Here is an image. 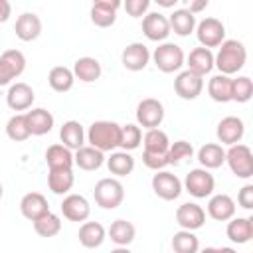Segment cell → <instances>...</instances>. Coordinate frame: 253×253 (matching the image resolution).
Wrapping results in <instances>:
<instances>
[{
	"mask_svg": "<svg viewBox=\"0 0 253 253\" xmlns=\"http://www.w3.org/2000/svg\"><path fill=\"white\" fill-rule=\"evenodd\" d=\"M225 162L237 178L249 180L253 176V152L247 144H229V150H225Z\"/></svg>",
	"mask_w": 253,
	"mask_h": 253,
	"instance_id": "cell-5",
	"label": "cell"
},
{
	"mask_svg": "<svg viewBox=\"0 0 253 253\" xmlns=\"http://www.w3.org/2000/svg\"><path fill=\"white\" fill-rule=\"evenodd\" d=\"M168 22H170V32H174L176 36L180 38H186L190 36L194 30H196V14H192L190 10L186 8H178L174 10L170 16H168Z\"/></svg>",
	"mask_w": 253,
	"mask_h": 253,
	"instance_id": "cell-28",
	"label": "cell"
},
{
	"mask_svg": "<svg viewBox=\"0 0 253 253\" xmlns=\"http://www.w3.org/2000/svg\"><path fill=\"white\" fill-rule=\"evenodd\" d=\"M107 162V168L111 174H115L117 178H123V176H128L132 174L134 170V158L130 156L128 150H113L109 158H105Z\"/></svg>",
	"mask_w": 253,
	"mask_h": 253,
	"instance_id": "cell-30",
	"label": "cell"
},
{
	"mask_svg": "<svg viewBox=\"0 0 253 253\" xmlns=\"http://www.w3.org/2000/svg\"><path fill=\"white\" fill-rule=\"evenodd\" d=\"M253 97V81L247 75H239L231 79V101L235 103H247Z\"/></svg>",
	"mask_w": 253,
	"mask_h": 253,
	"instance_id": "cell-40",
	"label": "cell"
},
{
	"mask_svg": "<svg viewBox=\"0 0 253 253\" xmlns=\"http://www.w3.org/2000/svg\"><path fill=\"white\" fill-rule=\"evenodd\" d=\"M235 200L227 194H211L208 202V215L215 221H227L235 215Z\"/></svg>",
	"mask_w": 253,
	"mask_h": 253,
	"instance_id": "cell-18",
	"label": "cell"
},
{
	"mask_svg": "<svg viewBox=\"0 0 253 253\" xmlns=\"http://www.w3.org/2000/svg\"><path fill=\"white\" fill-rule=\"evenodd\" d=\"M59 140L71 150H77L79 146L85 144V128L79 121H65L59 128Z\"/></svg>",
	"mask_w": 253,
	"mask_h": 253,
	"instance_id": "cell-29",
	"label": "cell"
},
{
	"mask_svg": "<svg viewBox=\"0 0 253 253\" xmlns=\"http://www.w3.org/2000/svg\"><path fill=\"white\" fill-rule=\"evenodd\" d=\"M14 32H16V38L22 40V42H34V40H38L40 34H42V20H40V16L34 14V12L20 14L18 20H16Z\"/></svg>",
	"mask_w": 253,
	"mask_h": 253,
	"instance_id": "cell-19",
	"label": "cell"
},
{
	"mask_svg": "<svg viewBox=\"0 0 253 253\" xmlns=\"http://www.w3.org/2000/svg\"><path fill=\"white\" fill-rule=\"evenodd\" d=\"M150 59L162 73H174V71L182 69V65L186 61V53L178 43L160 42L158 47L150 53Z\"/></svg>",
	"mask_w": 253,
	"mask_h": 253,
	"instance_id": "cell-3",
	"label": "cell"
},
{
	"mask_svg": "<svg viewBox=\"0 0 253 253\" xmlns=\"http://www.w3.org/2000/svg\"><path fill=\"white\" fill-rule=\"evenodd\" d=\"M198 162L202 164V168H208V170L219 168L225 162V150H223V146L217 144V142H206L198 150Z\"/></svg>",
	"mask_w": 253,
	"mask_h": 253,
	"instance_id": "cell-31",
	"label": "cell"
},
{
	"mask_svg": "<svg viewBox=\"0 0 253 253\" xmlns=\"http://www.w3.org/2000/svg\"><path fill=\"white\" fill-rule=\"evenodd\" d=\"M20 211H22V215H24L26 219L34 221V219H38L40 215H43V213L49 211L47 198H45L43 194H40V192H28V194H24L22 200H20Z\"/></svg>",
	"mask_w": 253,
	"mask_h": 253,
	"instance_id": "cell-21",
	"label": "cell"
},
{
	"mask_svg": "<svg viewBox=\"0 0 253 253\" xmlns=\"http://www.w3.org/2000/svg\"><path fill=\"white\" fill-rule=\"evenodd\" d=\"M215 134H217V140L221 144H235V142H241L243 134H245V123L239 119V117H223L219 123H217V128H215Z\"/></svg>",
	"mask_w": 253,
	"mask_h": 253,
	"instance_id": "cell-17",
	"label": "cell"
},
{
	"mask_svg": "<svg viewBox=\"0 0 253 253\" xmlns=\"http://www.w3.org/2000/svg\"><path fill=\"white\" fill-rule=\"evenodd\" d=\"M192 156H194V146L188 140L170 142V146H168V162L170 164H180V162H184L186 158H192Z\"/></svg>",
	"mask_w": 253,
	"mask_h": 253,
	"instance_id": "cell-42",
	"label": "cell"
},
{
	"mask_svg": "<svg viewBox=\"0 0 253 253\" xmlns=\"http://www.w3.org/2000/svg\"><path fill=\"white\" fill-rule=\"evenodd\" d=\"M180 2H182L184 8L190 10L192 14H200V12H204V10L208 8V4H210V0H180Z\"/></svg>",
	"mask_w": 253,
	"mask_h": 253,
	"instance_id": "cell-47",
	"label": "cell"
},
{
	"mask_svg": "<svg viewBox=\"0 0 253 253\" xmlns=\"http://www.w3.org/2000/svg\"><path fill=\"white\" fill-rule=\"evenodd\" d=\"M184 63L188 65V69H192L194 73H198V75L204 77V75L211 73V69H213V51L210 47H204V45L194 47L188 53V57H186Z\"/></svg>",
	"mask_w": 253,
	"mask_h": 253,
	"instance_id": "cell-23",
	"label": "cell"
},
{
	"mask_svg": "<svg viewBox=\"0 0 253 253\" xmlns=\"http://www.w3.org/2000/svg\"><path fill=\"white\" fill-rule=\"evenodd\" d=\"M142 144L144 150H152V152H168L170 146V138L162 128H146L144 136H142Z\"/></svg>",
	"mask_w": 253,
	"mask_h": 253,
	"instance_id": "cell-39",
	"label": "cell"
},
{
	"mask_svg": "<svg viewBox=\"0 0 253 253\" xmlns=\"http://www.w3.org/2000/svg\"><path fill=\"white\" fill-rule=\"evenodd\" d=\"M164 121V105L154 99L146 97L136 105V123L142 128H156Z\"/></svg>",
	"mask_w": 253,
	"mask_h": 253,
	"instance_id": "cell-11",
	"label": "cell"
},
{
	"mask_svg": "<svg viewBox=\"0 0 253 253\" xmlns=\"http://www.w3.org/2000/svg\"><path fill=\"white\" fill-rule=\"evenodd\" d=\"M225 235L231 243H237V245L249 243L253 237V217H235V215L229 217Z\"/></svg>",
	"mask_w": 253,
	"mask_h": 253,
	"instance_id": "cell-22",
	"label": "cell"
},
{
	"mask_svg": "<svg viewBox=\"0 0 253 253\" xmlns=\"http://www.w3.org/2000/svg\"><path fill=\"white\" fill-rule=\"evenodd\" d=\"M152 2H156L162 8H174V4H178L180 0H152Z\"/></svg>",
	"mask_w": 253,
	"mask_h": 253,
	"instance_id": "cell-50",
	"label": "cell"
},
{
	"mask_svg": "<svg viewBox=\"0 0 253 253\" xmlns=\"http://www.w3.org/2000/svg\"><path fill=\"white\" fill-rule=\"evenodd\" d=\"M34 101H36V93L24 81L12 83L8 93H6V103L12 111H28V109H32Z\"/></svg>",
	"mask_w": 253,
	"mask_h": 253,
	"instance_id": "cell-16",
	"label": "cell"
},
{
	"mask_svg": "<svg viewBox=\"0 0 253 253\" xmlns=\"http://www.w3.org/2000/svg\"><path fill=\"white\" fill-rule=\"evenodd\" d=\"M182 188L190 196H194L198 200L210 198L213 194V190H215V178H213V174H210L208 168H202L200 166V168H194V170H190L186 174Z\"/></svg>",
	"mask_w": 253,
	"mask_h": 253,
	"instance_id": "cell-6",
	"label": "cell"
},
{
	"mask_svg": "<svg viewBox=\"0 0 253 253\" xmlns=\"http://www.w3.org/2000/svg\"><path fill=\"white\" fill-rule=\"evenodd\" d=\"M34 223V231L40 237H55L61 231V217L57 213H53L51 210L43 215H40L38 219L32 221Z\"/></svg>",
	"mask_w": 253,
	"mask_h": 253,
	"instance_id": "cell-36",
	"label": "cell"
},
{
	"mask_svg": "<svg viewBox=\"0 0 253 253\" xmlns=\"http://www.w3.org/2000/svg\"><path fill=\"white\" fill-rule=\"evenodd\" d=\"M208 95L215 103H229L231 101V75L217 73L208 81Z\"/></svg>",
	"mask_w": 253,
	"mask_h": 253,
	"instance_id": "cell-35",
	"label": "cell"
},
{
	"mask_svg": "<svg viewBox=\"0 0 253 253\" xmlns=\"http://www.w3.org/2000/svg\"><path fill=\"white\" fill-rule=\"evenodd\" d=\"M71 71H73L75 79H79V81H83V83H93V81H97V79L101 77L103 67H101L99 59H95V57H91V55H83V57L75 59Z\"/></svg>",
	"mask_w": 253,
	"mask_h": 253,
	"instance_id": "cell-25",
	"label": "cell"
},
{
	"mask_svg": "<svg viewBox=\"0 0 253 253\" xmlns=\"http://www.w3.org/2000/svg\"><path fill=\"white\" fill-rule=\"evenodd\" d=\"M95 204L103 210H117L125 200V186L117 178H101L93 190Z\"/></svg>",
	"mask_w": 253,
	"mask_h": 253,
	"instance_id": "cell-4",
	"label": "cell"
},
{
	"mask_svg": "<svg viewBox=\"0 0 253 253\" xmlns=\"http://www.w3.org/2000/svg\"><path fill=\"white\" fill-rule=\"evenodd\" d=\"M79 243L85 247V249H97L103 245L105 237H107V229L99 223V221H83L81 227H79Z\"/></svg>",
	"mask_w": 253,
	"mask_h": 253,
	"instance_id": "cell-24",
	"label": "cell"
},
{
	"mask_svg": "<svg viewBox=\"0 0 253 253\" xmlns=\"http://www.w3.org/2000/svg\"><path fill=\"white\" fill-rule=\"evenodd\" d=\"M10 16H12V4H10V0H0V24L8 22Z\"/></svg>",
	"mask_w": 253,
	"mask_h": 253,
	"instance_id": "cell-48",
	"label": "cell"
},
{
	"mask_svg": "<svg viewBox=\"0 0 253 253\" xmlns=\"http://www.w3.org/2000/svg\"><path fill=\"white\" fill-rule=\"evenodd\" d=\"M174 91L184 101H194L204 91V77L194 73L192 69H184L174 79Z\"/></svg>",
	"mask_w": 253,
	"mask_h": 253,
	"instance_id": "cell-10",
	"label": "cell"
},
{
	"mask_svg": "<svg viewBox=\"0 0 253 253\" xmlns=\"http://www.w3.org/2000/svg\"><path fill=\"white\" fill-rule=\"evenodd\" d=\"M61 213L69 221H85L91 215V204L81 194H67L61 202Z\"/></svg>",
	"mask_w": 253,
	"mask_h": 253,
	"instance_id": "cell-14",
	"label": "cell"
},
{
	"mask_svg": "<svg viewBox=\"0 0 253 253\" xmlns=\"http://www.w3.org/2000/svg\"><path fill=\"white\" fill-rule=\"evenodd\" d=\"M142 162L146 168L150 170H164L170 162H168V152H152V150H144L142 152Z\"/></svg>",
	"mask_w": 253,
	"mask_h": 253,
	"instance_id": "cell-44",
	"label": "cell"
},
{
	"mask_svg": "<svg viewBox=\"0 0 253 253\" xmlns=\"http://www.w3.org/2000/svg\"><path fill=\"white\" fill-rule=\"evenodd\" d=\"M45 162L47 168H73V150L67 148L65 144H51L45 150Z\"/></svg>",
	"mask_w": 253,
	"mask_h": 253,
	"instance_id": "cell-34",
	"label": "cell"
},
{
	"mask_svg": "<svg viewBox=\"0 0 253 253\" xmlns=\"http://www.w3.org/2000/svg\"><path fill=\"white\" fill-rule=\"evenodd\" d=\"M93 4L97 6H105V8H111V10H119L123 6V0H93Z\"/></svg>",
	"mask_w": 253,
	"mask_h": 253,
	"instance_id": "cell-49",
	"label": "cell"
},
{
	"mask_svg": "<svg viewBox=\"0 0 253 253\" xmlns=\"http://www.w3.org/2000/svg\"><path fill=\"white\" fill-rule=\"evenodd\" d=\"M26 119H28V126H30V132L34 136H43L47 134L51 128H53V115L43 109V107H38V109H32L26 113Z\"/></svg>",
	"mask_w": 253,
	"mask_h": 253,
	"instance_id": "cell-26",
	"label": "cell"
},
{
	"mask_svg": "<svg viewBox=\"0 0 253 253\" xmlns=\"http://www.w3.org/2000/svg\"><path fill=\"white\" fill-rule=\"evenodd\" d=\"M152 0H123V8L130 18H142L148 8H150Z\"/></svg>",
	"mask_w": 253,
	"mask_h": 253,
	"instance_id": "cell-45",
	"label": "cell"
},
{
	"mask_svg": "<svg viewBox=\"0 0 253 253\" xmlns=\"http://www.w3.org/2000/svg\"><path fill=\"white\" fill-rule=\"evenodd\" d=\"M85 140L103 152H113L121 144V125L115 121H95L87 128Z\"/></svg>",
	"mask_w": 253,
	"mask_h": 253,
	"instance_id": "cell-2",
	"label": "cell"
},
{
	"mask_svg": "<svg viewBox=\"0 0 253 253\" xmlns=\"http://www.w3.org/2000/svg\"><path fill=\"white\" fill-rule=\"evenodd\" d=\"M121 63L128 71H142L150 63V51L142 42H132L123 49Z\"/></svg>",
	"mask_w": 253,
	"mask_h": 253,
	"instance_id": "cell-13",
	"label": "cell"
},
{
	"mask_svg": "<svg viewBox=\"0 0 253 253\" xmlns=\"http://www.w3.org/2000/svg\"><path fill=\"white\" fill-rule=\"evenodd\" d=\"M176 223L182 229L196 231V229L204 227V223H206V211H204L202 206H198L194 202H186V204L178 206V210H176Z\"/></svg>",
	"mask_w": 253,
	"mask_h": 253,
	"instance_id": "cell-15",
	"label": "cell"
},
{
	"mask_svg": "<svg viewBox=\"0 0 253 253\" xmlns=\"http://www.w3.org/2000/svg\"><path fill=\"white\" fill-rule=\"evenodd\" d=\"M150 184H152V192L164 202H174L176 198H180V194L184 190L180 178L168 170H156Z\"/></svg>",
	"mask_w": 253,
	"mask_h": 253,
	"instance_id": "cell-7",
	"label": "cell"
},
{
	"mask_svg": "<svg viewBox=\"0 0 253 253\" xmlns=\"http://www.w3.org/2000/svg\"><path fill=\"white\" fill-rule=\"evenodd\" d=\"M140 142H142V130H140L138 125H132L130 123V125L121 126V144H119V148L130 152V150L138 148Z\"/></svg>",
	"mask_w": 253,
	"mask_h": 253,
	"instance_id": "cell-41",
	"label": "cell"
},
{
	"mask_svg": "<svg viewBox=\"0 0 253 253\" xmlns=\"http://www.w3.org/2000/svg\"><path fill=\"white\" fill-rule=\"evenodd\" d=\"M142 34L150 42H166L170 32V22L160 12H146L142 16Z\"/></svg>",
	"mask_w": 253,
	"mask_h": 253,
	"instance_id": "cell-12",
	"label": "cell"
},
{
	"mask_svg": "<svg viewBox=\"0 0 253 253\" xmlns=\"http://www.w3.org/2000/svg\"><path fill=\"white\" fill-rule=\"evenodd\" d=\"M237 204L243 210H253V184H245L237 194Z\"/></svg>",
	"mask_w": 253,
	"mask_h": 253,
	"instance_id": "cell-46",
	"label": "cell"
},
{
	"mask_svg": "<svg viewBox=\"0 0 253 253\" xmlns=\"http://www.w3.org/2000/svg\"><path fill=\"white\" fill-rule=\"evenodd\" d=\"M6 134L14 142H24V140H28L32 136L30 126H28L26 113H18V115H14V117L8 119V123H6Z\"/></svg>",
	"mask_w": 253,
	"mask_h": 253,
	"instance_id": "cell-37",
	"label": "cell"
},
{
	"mask_svg": "<svg viewBox=\"0 0 253 253\" xmlns=\"http://www.w3.org/2000/svg\"><path fill=\"white\" fill-rule=\"evenodd\" d=\"M196 38L204 47H217L225 40V26L217 18H204L196 24Z\"/></svg>",
	"mask_w": 253,
	"mask_h": 253,
	"instance_id": "cell-8",
	"label": "cell"
},
{
	"mask_svg": "<svg viewBox=\"0 0 253 253\" xmlns=\"http://www.w3.org/2000/svg\"><path fill=\"white\" fill-rule=\"evenodd\" d=\"M217 53L213 55V67L223 75H233L243 69L247 61V47L239 40H223L217 45Z\"/></svg>",
	"mask_w": 253,
	"mask_h": 253,
	"instance_id": "cell-1",
	"label": "cell"
},
{
	"mask_svg": "<svg viewBox=\"0 0 253 253\" xmlns=\"http://www.w3.org/2000/svg\"><path fill=\"white\" fill-rule=\"evenodd\" d=\"M26 69V55L20 49H6L0 55V85H10Z\"/></svg>",
	"mask_w": 253,
	"mask_h": 253,
	"instance_id": "cell-9",
	"label": "cell"
},
{
	"mask_svg": "<svg viewBox=\"0 0 253 253\" xmlns=\"http://www.w3.org/2000/svg\"><path fill=\"white\" fill-rule=\"evenodd\" d=\"M2 196H4V186H2V182H0V200H2Z\"/></svg>",
	"mask_w": 253,
	"mask_h": 253,
	"instance_id": "cell-51",
	"label": "cell"
},
{
	"mask_svg": "<svg viewBox=\"0 0 253 253\" xmlns=\"http://www.w3.org/2000/svg\"><path fill=\"white\" fill-rule=\"evenodd\" d=\"M47 83H49V87H51L53 91H57V93H67V91L73 89L75 75H73V71H71L69 67H65V65H55V67H51L49 73H47Z\"/></svg>",
	"mask_w": 253,
	"mask_h": 253,
	"instance_id": "cell-33",
	"label": "cell"
},
{
	"mask_svg": "<svg viewBox=\"0 0 253 253\" xmlns=\"http://www.w3.org/2000/svg\"><path fill=\"white\" fill-rule=\"evenodd\" d=\"M172 249H174L176 253H198L200 241H198V237L194 235V231L180 227V231H176V233L172 235Z\"/></svg>",
	"mask_w": 253,
	"mask_h": 253,
	"instance_id": "cell-38",
	"label": "cell"
},
{
	"mask_svg": "<svg viewBox=\"0 0 253 253\" xmlns=\"http://www.w3.org/2000/svg\"><path fill=\"white\" fill-rule=\"evenodd\" d=\"M111 241L119 247H128L136 237V227L126 219H115L107 231Z\"/></svg>",
	"mask_w": 253,
	"mask_h": 253,
	"instance_id": "cell-32",
	"label": "cell"
},
{
	"mask_svg": "<svg viewBox=\"0 0 253 253\" xmlns=\"http://www.w3.org/2000/svg\"><path fill=\"white\" fill-rule=\"evenodd\" d=\"M89 16H91V22L97 28H111L117 22V10H111V8H105V6H97V4H93Z\"/></svg>",
	"mask_w": 253,
	"mask_h": 253,
	"instance_id": "cell-43",
	"label": "cell"
},
{
	"mask_svg": "<svg viewBox=\"0 0 253 253\" xmlns=\"http://www.w3.org/2000/svg\"><path fill=\"white\" fill-rule=\"evenodd\" d=\"M75 184V174L71 168H49L47 186L55 196H65Z\"/></svg>",
	"mask_w": 253,
	"mask_h": 253,
	"instance_id": "cell-27",
	"label": "cell"
},
{
	"mask_svg": "<svg viewBox=\"0 0 253 253\" xmlns=\"http://www.w3.org/2000/svg\"><path fill=\"white\" fill-rule=\"evenodd\" d=\"M73 162L75 166H79L81 170L85 172H93V170H99L103 164H105V152L91 146V144H83L75 150L73 154Z\"/></svg>",
	"mask_w": 253,
	"mask_h": 253,
	"instance_id": "cell-20",
	"label": "cell"
}]
</instances>
